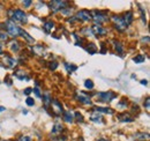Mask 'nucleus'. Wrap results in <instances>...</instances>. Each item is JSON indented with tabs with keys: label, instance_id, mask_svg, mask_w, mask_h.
<instances>
[{
	"label": "nucleus",
	"instance_id": "obj_45",
	"mask_svg": "<svg viewBox=\"0 0 150 141\" xmlns=\"http://www.w3.org/2000/svg\"><path fill=\"white\" fill-rule=\"evenodd\" d=\"M141 83H142V85H144V86H146V85H147V83H148V81H147V80H142V81H141Z\"/></svg>",
	"mask_w": 150,
	"mask_h": 141
},
{
	"label": "nucleus",
	"instance_id": "obj_39",
	"mask_svg": "<svg viewBox=\"0 0 150 141\" xmlns=\"http://www.w3.org/2000/svg\"><path fill=\"white\" fill-rule=\"evenodd\" d=\"M33 91L35 93V95L37 96L38 98H40V97H42V95H40V91H39V89H38V88H33Z\"/></svg>",
	"mask_w": 150,
	"mask_h": 141
},
{
	"label": "nucleus",
	"instance_id": "obj_16",
	"mask_svg": "<svg viewBox=\"0 0 150 141\" xmlns=\"http://www.w3.org/2000/svg\"><path fill=\"white\" fill-rule=\"evenodd\" d=\"M133 139L134 141H147L149 139V134L148 133H135Z\"/></svg>",
	"mask_w": 150,
	"mask_h": 141
},
{
	"label": "nucleus",
	"instance_id": "obj_33",
	"mask_svg": "<svg viewBox=\"0 0 150 141\" xmlns=\"http://www.w3.org/2000/svg\"><path fill=\"white\" fill-rule=\"evenodd\" d=\"M25 103H27V105L28 106H34L35 105V100L31 98V97H28V98L25 100Z\"/></svg>",
	"mask_w": 150,
	"mask_h": 141
},
{
	"label": "nucleus",
	"instance_id": "obj_23",
	"mask_svg": "<svg viewBox=\"0 0 150 141\" xmlns=\"http://www.w3.org/2000/svg\"><path fill=\"white\" fill-rule=\"evenodd\" d=\"M90 120L91 122H94V123H102L103 122V117H102V115L100 113H98V112H96L95 111V113H93L91 116H90Z\"/></svg>",
	"mask_w": 150,
	"mask_h": 141
},
{
	"label": "nucleus",
	"instance_id": "obj_13",
	"mask_svg": "<svg viewBox=\"0 0 150 141\" xmlns=\"http://www.w3.org/2000/svg\"><path fill=\"white\" fill-rule=\"evenodd\" d=\"M19 36H22V37H23V38L27 41V43H29V44H34V43H35V39H34L31 36L29 35L27 31H24V30H23V29H21V28H20Z\"/></svg>",
	"mask_w": 150,
	"mask_h": 141
},
{
	"label": "nucleus",
	"instance_id": "obj_4",
	"mask_svg": "<svg viewBox=\"0 0 150 141\" xmlns=\"http://www.w3.org/2000/svg\"><path fill=\"white\" fill-rule=\"evenodd\" d=\"M111 21L113 22L114 28H115L118 31L124 33V31L127 29V24L125 23V21L122 20V18H120V16H118V15H112V16H111Z\"/></svg>",
	"mask_w": 150,
	"mask_h": 141
},
{
	"label": "nucleus",
	"instance_id": "obj_27",
	"mask_svg": "<svg viewBox=\"0 0 150 141\" xmlns=\"http://www.w3.org/2000/svg\"><path fill=\"white\" fill-rule=\"evenodd\" d=\"M60 12H61V14H62L64 16H71V15L73 14V8H69V7H67V8H64V9H61Z\"/></svg>",
	"mask_w": 150,
	"mask_h": 141
},
{
	"label": "nucleus",
	"instance_id": "obj_9",
	"mask_svg": "<svg viewBox=\"0 0 150 141\" xmlns=\"http://www.w3.org/2000/svg\"><path fill=\"white\" fill-rule=\"evenodd\" d=\"M75 98H76L80 103H82V104H84V105H91V104H93L91 98H90L88 95L83 94V93H77L76 96H75Z\"/></svg>",
	"mask_w": 150,
	"mask_h": 141
},
{
	"label": "nucleus",
	"instance_id": "obj_47",
	"mask_svg": "<svg viewBox=\"0 0 150 141\" xmlns=\"http://www.w3.org/2000/svg\"><path fill=\"white\" fill-rule=\"evenodd\" d=\"M98 141H110V140H108V139H99Z\"/></svg>",
	"mask_w": 150,
	"mask_h": 141
},
{
	"label": "nucleus",
	"instance_id": "obj_6",
	"mask_svg": "<svg viewBox=\"0 0 150 141\" xmlns=\"http://www.w3.org/2000/svg\"><path fill=\"white\" fill-rule=\"evenodd\" d=\"M74 18L76 21H80V22H89L91 20V14L87 9H81L75 14Z\"/></svg>",
	"mask_w": 150,
	"mask_h": 141
},
{
	"label": "nucleus",
	"instance_id": "obj_17",
	"mask_svg": "<svg viewBox=\"0 0 150 141\" xmlns=\"http://www.w3.org/2000/svg\"><path fill=\"white\" fill-rule=\"evenodd\" d=\"M62 131H64V125L62 124H56L53 126V130H52L51 134L52 135H60Z\"/></svg>",
	"mask_w": 150,
	"mask_h": 141
},
{
	"label": "nucleus",
	"instance_id": "obj_21",
	"mask_svg": "<svg viewBox=\"0 0 150 141\" xmlns=\"http://www.w3.org/2000/svg\"><path fill=\"white\" fill-rule=\"evenodd\" d=\"M133 19H134L133 12H127V13H125V14H124V18H122V20L125 21V23H126V24H127V27H128L132 22H133Z\"/></svg>",
	"mask_w": 150,
	"mask_h": 141
},
{
	"label": "nucleus",
	"instance_id": "obj_32",
	"mask_svg": "<svg viewBox=\"0 0 150 141\" xmlns=\"http://www.w3.org/2000/svg\"><path fill=\"white\" fill-rule=\"evenodd\" d=\"M43 101H44V103H45V106L47 108V105H49V104H51L52 98L50 97V95H45V96L43 97Z\"/></svg>",
	"mask_w": 150,
	"mask_h": 141
},
{
	"label": "nucleus",
	"instance_id": "obj_48",
	"mask_svg": "<svg viewBox=\"0 0 150 141\" xmlns=\"http://www.w3.org/2000/svg\"><path fill=\"white\" fill-rule=\"evenodd\" d=\"M1 141H8V140H1Z\"/></svg>",
	"mask_w": 150,
	"mask_h": 141
},
{
	"label": "nucleus",
	"instance_id": "obj_36",
	"mask_svg": "<svg viewBox=\"0 0 150 141\" xmlns=\"http://www.w3.org/2000/svg\"><path fill=\"white\" fill-rule=\"evenodd\" d=\"M18 141H33V140H31V138L28 137V135H22V137H20Z\"/></svg>",
	"mask_w": 150,
	"mask_h": 141
},
{
	"label": "nucleus",
	"instance_id": "obj_37",
	"mask_svg": "<svg viewBox=\"0 0 150 141\" xmlns=\"http://www.w3.org/2000/svg\"><path fill=\"white\" fill-rule=\"evenodd\" d=\"M22 4H23V6H24L25 8H29V7L33 5V1H30V0H25V1H23Z\"/></svg>",
	"mask_w": 150,
	"mask_h": 141
},
{
	"label": "nucleus",
	"instance_id": "obj_42",
	"mask_svg": "<svg viewBox=\"0 0 150 141\" xmlns=\"http://www.w3.org/2000/svg\"><path fill=\"white\" fill-rule=\"evenodd\" d=\"M6 82H7V85H8V86H11V85H12V81H11L9 76H7V78L5 79V83H6Z\"/></svg>",
	"mask_w": 150,
	"mask_h": 141
},
{
	"label": "nucleus",
	"instance_id": "obj_10",
	"mask_svg": "<svg viewBox=\"0 0 150 141\" xmlns=\"http://www.w3.org/2000/svg\"><path fill=\"white\" fill-rule=\"evenodd\" d=\"M4 64L6 67H9V68H15V66L18 65V60H15L13 57L11 56H5L4 54Z\"/></svg>",
	"mask_w": 150,
	"mask_h": 141
},
{
	"label": "nucleus",
	"instance_id": "obj_30",
	"mask_svg": "<svg viewBox=\"0 0 150 141\" xmlns=\"http://www.w3.org/2000/svg\"><path fill=\"white\" fill-rule=\"evenodd\" d=\"M74 118L79 122V123H83V122H84V118H83V116H82L80 112H75Z\"/></svg>",
	"mask_w": 150,
	"mask_h": 141
},
{
	"label": "nucleus",
	"instance_id": "obj_35",
	"mask_svg": "<svg viewBox=\"0 0 150 141\" xmlns=\"http://www.w3.org/2000/svg\"><path fill=\"white\" fill-rule=\"evenodd\" d=\"M49 67H50V70H54L57 67H58V63H57V61H52V63H50Z\"/></svg>",
	"mask_w": 150,
	"mask_h": 141
},
{
	"label": "nucleus",
	"instance_id": "obj_28",
	"mask_svg": "<svg viewBox=\"0 0 150 141\" xmlns=\"http://www.w3.org/2000/svg\"><path fill=\"white\" fill-rule=\"evenodd\" d=\"M65 67H66V70H67L68 73H73L74 70H77V66H75V65H69L68 63H65Z\"/></svg>",
	"mask_w": 150,
	"mask_h": 141
},
{
	"label": "nucleus",
	"instance_id": "obj_43",
	"mask_svg": "<svg viewBox=\"0 0 150 141\" xmlns=\"http://www.w3.org/2000/svg\"><path fill=\"white\" fill-rule=\"evenodd\" d=\"M105 45H104V43H102V50H100V52L102 53H105Z\"/></svg>",
	"mask_w": 150,
	"mask_h": 141
},
{
	"label": "nucleus",
	"instance_id": "obj_15",
	"mask_svg": "<svg viewBox=\"0 0 150 141\" xmlns=\"http://www.w3.org/2000/svg\"><path fill=\"white\" fill-rule=\"evenodd\" d=\"M8 49H9L12 52H19L20 43L18 41H11V42H8Z\"/></svg>",
	"mask_w": 150,
	"mask_h": 141
},
{
	"label": "nucleus",
	"instance_id": "obj_12",
	"mask_svg": "<svg viewBox=\"0 0 150 141\" xmlns=\"http://www.w3.org/2000/svg\"><path fill=\"white\" fill-rule=\"evenodd\" d=\"M14 75H15L19 80H21V81H29V79H30L29 75L22 70H18L15 73H14Z\"/></svg>",
	"mask_w": 150,
	"mask_h": 141
},
{
	"label": "nucleus",
	"instance_id": "obj_18",
	"mask_svg": "<svg viewBox=\"0 0 150 141\" xmlns=\"http://www.w3.org/2000/svg\"><path fill=\"white\" fill-rule=\"evenodd\" d=\"M118 119L120 120V122H127V123H131L134 120V118L132 117L131 115H128V113H121V115H119L118 116Z\"/></svg>",
	"mask_w": 150,
	"mask_h": 141
},
{
	"label": "nucleus",
	"instance_id": "obj_34",
	"mask_svg": "<svg viewBox=\"0 0 150 141\" xmlns=\"http://www.w3.org/2000/svg\"><path fill=\"white\" fill-rule=\"evenodd\" d=\"M8 39V36L6 33H2V31H0V41H2V42H6Z\"/></svg>",
	"mask_w": 150,
	"mask_h": 141
},
{
	"label": "nucleus",
	"instance_id": "obj_24",
	"mask_svg": "<svg viewBox=\"0 0 150 141\" xmlns=\"http://www.w3.org/2000/svg\"><path fill=\"white\" fill-rule=\"evenodd\" d=\"M112 44H113V46H114V50L117 51L118 53H121L124 52V48H122V45H121V43L119 42V41H112Z\"/></svg>",
	"mask_w": 150,
	"mask_h": 141
},
{
	"label": "nucleus",
	"instance_id": "obj_20",
	"mask_svg": "<svg viewBox=\"0 0 150 141\" xmlns=\"http://www.w3.org/2000/svg\"><path fill=\"white\" fill-rule=\"evenodd\" d=\"M31 51H33L34 54L43 56V54H44V51H45V49H44V46H43V45H35V46H33Z\"/></svg>",
	"mask_w": 150,
	"mask_h": 141
},
{
	"label": "nucleus",
	"instance_id": "obj_41",
	"mask_svg": "<svg viewBox=\"0 0 150 141\" xmlns=\"http://www.w3.org/2000/svg\"><path fill=\"white\" fill-rule=\"evenodd\" d=\"M118 108H119V109H125V108H127V103H122V102H121V103L118 104Z\"/></svg>",
	"mask_w": 150,
	"mask_h": 141
},
{
	"label": "nucleus",
	"instance_id": "obj_26",
	"mask_svg": "<svg viewBox=\"0 0 150 141\" xmlns=\"http://www.w3.org/2000/svg\"><path fill=\"white\" fill-rule=\"evenodd\" d=\"M144 60H146V56H144V54H137V56H135V57L133 58V61H134L135 64L144 63Z\"/></svg>",
	"mask_w": 150,
	"mask_h": 141
},
{
	"label": "nucleus",
	"instance_id": "obj_2",
	"mask_svg": "<svg viewBox=\"0 0 150 141\" xmlns=\"http://www.w3.org/2000/svg\"><path fill=\"white\" fill-rule=\"evenodd\" d=\"M91 14V20H94L95 24H99L102 26L103 23L109 21V16H108V12L104 11H94L90 12Z\"/></svg>",
	"mask_w": 150,
	"mask_h": 141
},
{
	"label": "nucleus",
	"instance_id": "obj_8",
	"mask_svg": "<svg viewBox=\"0 0 150 141\" xmlns=\"http://www.w3.org/2000/svg\"><path fill=\"white\" fill-rule=\"evenodd\" d=\"M51 108H52V113L56 116H60L61 113H64V109H62L61 103L57 100L51 101Z\"/></svg>",
	"mask_w": 150,
	"mask_h": 141
},
{
	"label": "nucleus",
	"instance_id": "obj_29",
	"mask_svg": "<svg viewBox=\"0 0 150 141\" xmlns=\"http://www.w3.org/2000/svg\"><path fill=\"white\" fill-rule=\"evenodd\" d=\"M81 34H83V35L88 36V35H93V31H91V28H89V27H86V28H83V29H81V31H80Z\"/></svg>",
	"mask_w": 150,
	"mask_h": 141
},
{
	"label": "nucleus",
	"instance_id": "obj_1",
	"mask_svg": "<svg viewBox=\"0 0 150 141\" xmlns=\"http://www.w3.org/2000/svg\"><path fill=\"white\" fill-rule=\"evenodd\" d=\"M9 18L12 19V22H20V23H27L28 22V15L22 11V9H13L8 11Z\"/></svg>",
	"mask_w": 150,
	"mask_h": 141
},
{
	"label": "nucleus",
	"instance_id": "obj_14",
	"mask_svg": "<svg viewBox=\"0 0 150 141\" xmlns=\"http://www.w3.org/2000/svg\"><path fill=\"white\" fill-rule=\"evenodd\" d=\"M53 28H54V22H52V21H47V22L43 23V30L46 34H51Z\"/></svg>",
	"mask_w": 150,
	"mask_h": 141
},
{
	"label": "nucleus",
	"instance_id": "obj_46",
	"mask_svg": "<svg viewBox=\"0 0 150 141\" xmlns=\"http://www.w3.org/2000/svg\"><path fill=\"white\" fill-rule=\"evenodd\" d=\"M6 110V108H4V106L0 105V112H2V111H5Z\"/></svg>",
	"mask_w": 150,
	"mask_h": 141
},
{
	"label": "nucleus",
	"instance_id": "obj_38",
	"mask_svg": "<svg viewBox=\"0 0 150 141\" xmlns=\"http://www.w3.org/2000/svg\"><path fill=\"white\" fill-rule=\"evenodd\" d=\"M143 105H144V108H146L147 110H149V108H150V98L149 97H147V98H146V101H144Z\"/></svg>",
	"mask_w": 150,
	"mask_h": 141
},
{
	"label": "nucleus",
	"instance_id": "obj_3",
	"mask_svg": "<svg viewBox=\"0 0 150 141\" xmlns=\"http://www.w3.org/2000/svg\"><path fill=\"white\" fill-rule=\"evenodd\" d=\"M2 28L6 29V31L13 37H18L20 34V28L18 27V24H15L12 21H7L6 23H2Z\"/></svg>",
	"mask_w": 150,
	"mask_h": 141
},
{
	"label": "nucleus",
	"instance_id": "obj_40",
	"mask_svg": "<svg viewBox=\"0 0 150 141\" xmlns=\"http://www.w3.org/2000/svg\"><path fill=\"white\" fill-rule=\"evenodd\" d=\"M33 93V88H25L23 90V94L24 95H29V94H31Z\"/></svg>",
	"mask_w": 150,
	"mask_h": 141
},
{
	"label": "nucleus",
	"instance_id": "obj_31",
	"mask_svg": "<svg viewBox=\"0 0 150 141\" xmlns=\"http://www.w3.org/2000/svg\"><path fill=\"white\" fill-rule=\"evenodd\" d=\"M84 87L87 89H89V90H91V89L94 88V82L91 80H86L84 81Z\"/></svg>",
	"mask_w": 150,
	"mask_h": 141
},
{
	"label": "nucleus",
	"instance_id": "obj_7",
	"mask_svg": "<svg viewBox=\"0 0 150 141\" xmlns=\"http://www.w3.org/2000/svg\"><path fill=\"white\" fill-rule=\"evenodd\" d=\"M68 5H69V2H67V1L56 0V1H51V2H50V8H51L53 12H58V11L64 9V8H67Z\"/></svg>",
	"mask_w": 150,
	"mask_h": 141
},
{
	"label": "nucleus",
	"instance_id": "obj_25",
	"mask_svg": "<svg viewBox=\"0 0 150 141\" xmlns=\"http://www.w3.org/2000/svg\"><path fill=\"white\" fill-rule=\"evenodd\" d=\"M86 50L90 54H94V53L97 52V45L95 43H88V45L86 46Z\"/></svg>",
	"mask_w": 150,
	"mask_h": 141
},
{
	"label": "nucleus",
	"instance_id": "obj_19",
	"mask_svg": "<svg viewBox=\"0 0 150 141\" xmlns=\"http://www.w3.org/2000/svg\"><path fill=\"white\" fill-rule=\"evenodd\" d=\"M95 111L96 112H102V113H108V115H113L114 113V111H113L112 109H110V108H103V106H97V108H95Z\"/></svg>",
	"mask_w": 150,
	"mask_h": 141
},
{
	"label": "nucleus",
	"instance_id": "obj_5",
	"mask_svg": "<svg viewBox=\"0 0 150 141\" xmlns=\"http://www.w3.org/2000/svg\"><path fill=\"white\" fill-rule=\"evenodd\" d=\"M97 100L100 101V102H104V103H110L112 102L113 100L117 97V95L113 93V91H105V93H99L97 94Z\"/></svg>",
	"mask_w": 150,
	"mask_h": 141
},
{
	"label": "nucleus",
	"instance_id": "obj_44",
	"mask_svg": "<svg viewBox=\"0 0 150 141\" xmlns=\"http://www.w3.org/2000/svg\"><path fill=\"white\" fill-rule=\"evenodd\" d=\"M0 56H4V49H2V44L0 43Z\"/></svg>",
	"mask_w": 150,
	"mask_h": 141
},
{
	"label": "nucleus",
	"instance_id": "obj_22",
	"mask_svg": "<svg viewBox=\"0 0 150 141\" xmlns=\"http://www.w3.org/2000/svg\"><path fill=\"white\" fill-rule=\"evenodd\" d=\"M62 116H64V120L66 122V123H73V120H74V115L73 113H71V111H65L64 113H62Z\"/></svg>",
	"mask_w": 150,
	"mask_h": 141
},
{
	"label": "nucleus",
	"instance_id": "obj_11",
	"mask_svg": "<svg viewBox=\"0 0 150 141\" xmlns=\"http://www.w3.org/2000/svg\"><path fill=\"white\" fill-rule=\"evenodd\" d=\"M91 31L96 36H104L106 35V33H108V30L103 26H99V24H94L91 27Z\"/></svg>",
	"mask_w": 150,
	"mask_h": 141
}]
</instances>
